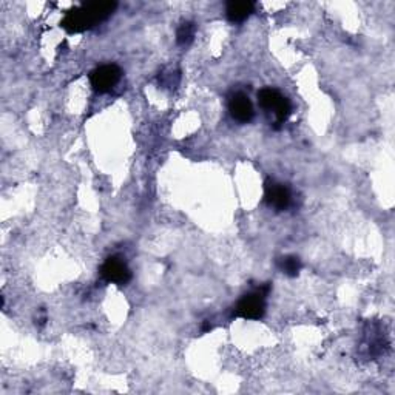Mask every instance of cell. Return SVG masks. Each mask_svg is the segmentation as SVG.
I'll return each mask as SVG.
<instances>
[{
    "label": "cell",
    "mask_w": 395,
    "mask_h": 395,
    "mask_svg": "<svg viewBox=\"0 0 395 395\" xmlns=\"http://www.w3.org/2000/svg\"><path fill=\"white\" fill-rule=\"evenodd\" d=\"M115 2H92L84 4L75 10L67 13L65 18L62 19L61 27L70 35L82 33V31L90 30L98 25V23L108 19L116 10Z\"/></svg>",
    "instance_id": "obj_1"
},
{
    "label": "cell",
    "mask_w": 395,
    "mask_h": 395,
    "mask_svg": "<svg viewBox=\"0 0 395 395\" xmlns=\"http://www.w3.org/2000/svg\"><path fill=\"white\" fill-rule=\"evenodd\" d=\"M270 286H263L253 294L244 295L241 298L238 306L235 308V317H241L246 320H260L264 317L265 312V296H268Z\"/></svg>",
    "instance_id": "obj_2"
},
{
    "label": "cell",
    "mask_w": 395,
    "mask_h": 395,
    "mask_svg": "<svg viewBox=\"0 0 395 395\" xmlns=\"http://www.w3.org/2000/svg\"><path fill=\"white\" fill-rule=\"evenodd\" d=\"M258 101H260V106L264 110H273V113L277 115V127H280V124H283L284 120H287V118L292 113V106L287 98H284L283 94L280 92L273 90V88H264L260 93H258Z\"/></svg>",
    "instance_id": "obj_3"
},
{
    "label": "cell",
    "mask_w": 395,
    "mask_h": 395,
    "mask_svg": "<svg viewBox=\"0 0 395 395\" xmlns=\"http://www.w3.org/2000/svg\"><path fill=\"white\" fill-rule=\"evenodd\" d=\"M120 75H123V71H120L119 67L108 63V65H101L93 70L90 80L96 92L108 93L120 80Z\"/></svg>",
    "instance_id": "obj_4"
},
{
    "label": "cell",
    "mask_w": 395,
    "mask_h": 395,
    "mask_svg": "<svg viewBox=\"0 0 395 395\" xmlns=\"http://www.w3.org/2000/svg\"><path fill=\"white\" fill-rule=\"evenodd\" d=\"M101 277L106 280L107 283H115V284L123 286L132 280V272L127 268V264L120 260V258L111 256L102 264Z\"/></svg>",
    "instance_id": "obj_5"
},
{
    "label": "cell",
    "mask_w": 395,
    "mask_h": 395,
    "mask_svg": "<svg viewBox=\"0 0 395 395\" xmlns=\"http://www.w3.org/2000/svg\"><path fill=\"white\" fill-rule=\"evenodd\" d=\"M229 110L232 118L241 124L251 123L255 116L252 102L244 93H235L232 96L229 102Z\"/></svg>",
    "instance_id": "obj_6"
},
{
    "label": "cell",
    "mask_w": 395,
    "mask_h": 395,
    "mask_svg": "<svg viewBox=\"0 0 395 395\" xmlns=\"http://www.w3.org/2000/svg\"><path fill=\"white\" fill-rule=\"evenodd\" d=\"M264 196L265 201H268L272 207H275L277 211H284V208H287L290 204L289 189L284 187L283 184H278L272 180L265 182Z\"/></svg>",
    "instance_id": "obj_7"
},
{
    "label": "cell",
    "mask_w": 395,
    "mask_h": 395,
    "mask_svg": "<svg viewBox=\"0 0 395 395\" xmlns=\"http://www.w3.org/2000/svg\"><path fill=\"white\" fill-rule=\"evenodd\" d=\"M253 10L255 5L252 2H229L225 13L232 23H241L253 13Z\"/></svg>",
    "instance_id": "obj_8"
},
{
    "label": "cell",
    "mask_w": 395,
    "mask_h": 395,
    "mask_svg": "<svg viewBox=\"0 0 395 395\" xmlns=\"http://www.w3.org/2000/svg\"><path fill=\"white\" fill-rule=\"evenodd\" d=\"M280 269L283 270L289 277H296L301 270V261L298 256H286L281 258Z\"/></svg>",
    "instance_id": "obj_9"
},
{
    "label": "cell",
    "mask_w": 395,
    "mask_h": 395,
    "mask_svg": "<svg viewBox=\"0 0 395 395\" xmlns=\"http://www.w3.org/2000/svg\"><path fill=\"white\" fill-rule=\"evenodd\" d=\"M196 27L193 22H184L182 25L178 28V33H176V40H178L180 45H189L193 36H195Z\"/></svg>",
    "instance_id": "obj_10"
}]
</instances>
